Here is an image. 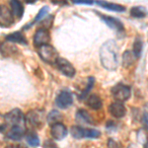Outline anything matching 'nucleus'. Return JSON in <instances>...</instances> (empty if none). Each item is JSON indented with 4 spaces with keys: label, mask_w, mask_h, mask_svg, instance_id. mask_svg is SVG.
<instances>
[{
    "label": "nucleus",
    "mask_w": 148,
    "mask_h": 148,
    "mask_svg": "<svg viewBox=\"0 0 148 148\" xmlns=\"http://www.w3.org/2000/svg\"><path fill=\"white\" fill-rule=\"evenodd\" d=\"M2 118L4 119V123L1 125V131L2 133H5L9 139L18 141L22 139L24 135H26L27 119L20 109L12 110L9 113L2 116Z\"/></svg>",
    "instance_id": "obj_1"
},
{
    "label": "nucleus",
    "mask_w": 148,
    "mask_h": 148,
    "mask_svg": "<svg viewBox=\"0 0 148 148\" xmlns=\"http://www.w3.org/2000/svg\"><path fill=\"white\" fill-rule=\"evenodd\" d=\"M119 46L114 40H109L102 45L100 49V60L103 67L107 70H116L120 62Z\"/></svg>",
    "instance_id": "obj_2"
},
{
    "label": "nucleus",
    "mask_w": 148,
    "mask_h": 148,
    "mask_svg": "<svg viewBox=\"0 0 148 148\" xmlns=\"http://www.w3.org/2000/svg\"><path fill=\"white\" fill-rule=\"evenodd\" d=\"M38 53L42 58V60L49 64H56L57 59L60 57L54 47H52L49 44L38 47Z\"/></svg>",
    "instance_id": "obj_3"
},
{
    "label": "nucleus",
    "mask_w": 148,
    "mask_h": 148,
    "mask_svg": "<svg viewBox=\"0 0 148 148\" xmlns=\"http://www.w3.org/2000/svg\"><path fill=\"white\" fill-rule=\"evenodd\" d=\"M71 135L76 139L82 138H98L101 135V132L94 128H85L78 125H73L70 130Z\"/></svg>",
    "instance_id": "obj_4"
},
{
    "label": "nucleus",
    "mask_w": 148,
    "mask_h": 148,
    "mask_svg": "<svg viewBox=\"0 0 148 148\" xmlns=\"http://www.w3.org/2000/svg\"><path fill=\"white\" fill-rule=\"evenodd\" d=\"M112 96L116 101L118 102H125L127 101L130 98L131 95V89L130 86L123 84V83H118L116 85H114L111 90Z\"/></svg>",
    "instance_id": "obj_5"
},
{
    "label": "nucleus",
    "mask_w": 148,
    "mask_h": 148,
    "mask_svg": "<svg viewBox=\"0 0 148 148\" xmlns=\"http://www.w3.org/2000/svg\"><path fill=\"white\" fill-rule=\"evenodd\" d=\"M97 14L100 16V18L102 19V21L106 24L108 27L113 29L114 31H116V34H121V35L125 34V27H123V24L120 19L112 17V16L104 15V14H101V13H97Z\"/></svg>",
    "instance_id": "obj_6"
},
{
    "label": "nucleus",
    "mask_w": 148,
    "mask_h": 148,
    "mask_svg": "<svg viewBox=\"0 0 148 148\" xmlns=\"http://www.w3.org/2000/svg\"><path fill=\"white\" fill-rule=\"evenodd\" d=\"M56 104L59 109L65 110L73 104V96L72 93L68 89H63L58 93V95L56 98Z\"/></svg>",
    "instance_id": "obj_7"
},
{
    "label": "nucleus",
    "mask_w": 148,
    "mask_h": 148,
    "mask_svg": "<svg viewBox=\"0 0 148 148\" xmlns=\"http://www.w3.org/2000/svg\"><path fill=\"white\" fill-rule=\"evenodd\" d=\"M26 119L33 126L40 128L45 123V113L42 110H31L27 114Z\"/></svg>",
    "instance_id": "obj_8"
},
{
    "label": "nucleus",
    "mask_w": 148,
    "mask_h": 148,
    "mask_svg": "<svg viewBox=\"0 0 148 148\" xmlns=\"http://www.w3.org/2000/svg\"><path fill=\"white\" fill-rule=\"evenodd\" d=\"M33 40H34V46L37 47L45 46V45H49V42H51L49 31L44 27L39 28L36 31L34 37H33Z\"/></svg>",
    "instance_id": "obj_9"
},
{
    "label": "nucleus",
    "mask_w": 148,
    "mask_h": 148,
    "mask_svg": "<svg viewBox=\"0 0 148 148\" xmlns=\"http://www.w3.org/2000/svg\"><path fill=\"white\" fill-rule=\"evenodd\" d=\"M56 65H57V68L59 69V71H60L63 75H65L66 77L72 78L76 74V69L72 65V63H71L70 61H68L67 59L63 58V57H59V58L57 59Z\"/></svg>",
    "instance_id": "obj_10"
},
{
    "label": "nucleus",
    "mask_w": 148,
    "mask_h": 148,
    "mask_svg": "<svg viewBox=\"0 0 148 148\" xmlns=\"http://www.w3.org/2000/svg\"><path fill=\"white\" fill-rule=\"evenodd\" d=\"M13 17L14 16L11 9H8L5 5H1V9H0V25L1 27H10L14 23Z\"/></svg>",
    "instance_id": "obj_11"
},
{
    "label": "nucleus",
    "mask_w": 148,
    "mask_h": 148,
    "mask_svg": "<svg viewBox=\"0 0 148 148\" xmlns=\"http://www.w3.org/2000/svg\"><path fill=\"white\" fill-rule=\"evenodd\" d=\"M109 112L114 118L116 119H121L125 116L126 114V109L125 105L121 102L114 101L110 105L109 107Z\"/></svg>",
    "instance_id": "obj_12"
},
{
    "label": "nucleus",
    "mask_w": 148,
    "mask_h": 148,
    "mask_svg": "<svg viewBox=\"0 0 148 148\" xmlns=\"http://www.w3.org/2000/svg\"><path fill=\"white\" fill-rule=\"evenodd\" d=\"M67 132L68 131L66 126L61 123L51 125V134L52 138L56 140H62L67 135Z\"/></svg>",
    "instance_id": "obj_13"
},
{
    "label": "nucleus",
    "mask_w": 148,
    "mask_h": 148,
    "mask_svg": "<svg viewBox=\"0 0 148 148\" xmlns=\"http://www.w3.org/2000/svg\"><path fill=\"white\" fill-rule=\"evenodd\" d=\"M5 40L8 42H16V44H20L23 46H27L28 45V40L26 36L24 35L23 32L21 31H16L14 33L5 36Z\"/></svg>",
    "instance_id": "obj_14"
},
{
    "label": "nucleus",
    "mask_w": 148,
    "mask_h": 148,
    "mask_svg": "<svg viewBox=\"0 0 148 148\" xmlns=\"http://www.w3.org/2000/svg\"><path fill=\"white\" fill-rule=\"evenodd\" d=\"M75 120L77 123H84V125H91V123H94L93 121L92 116H90L89 113H88L86 110L83 109H79L75 114Z\"/></svg>",
    "instance_id": "obj_15"
},
{
    "label": "nucleus",
    "mask_w": 148,
    "mask_h": 148,
    "mask_svg": "<svg viewBox=\"0 0 148 148\" xmlns=\"http://www.w3.org/2000/svg\"><path fill=\"white\" fill-rule=\"evenodd\" d=\"M86 101V105L92 110H100L103 106L102 99L100 96H98L96 94H91L87 97Z\"/></svg>",
    "instance_id": "obj_16"
},
{
    "label": "nucleus",
    "mask_w": 148,
    "mask_h": 148,
    "mask_svg": "<svg viewBox=\"0 0 148 148\" xmlns=\"http://www.w3.org/2000/svg\"><path fill=\"white\" fill-rule=\"evenodd\" d=\"M96 3L99 6L103 7V8L107 9L110 11H114V12H125V6L121 5L118 3H111V2H107V1H97Z\"/></svg>",
    "instance_id": "obj_17"
},
{
    "label": "nucleus",
    "mask_w": 148,
    "mask_h": 148,
    "mask_svg": "<svg viewBox=\"0 0 148 148\" xmlns=\"http://www.w3.org/2000/svg\"><path fill=\"white\" fill-rule=\"evenodd\" d=\"M62 120H63L62 114H61L60 112L56 111V110H52V111H51L47 116V121L51 126L53 125H56V123H61V121Z\"/></svg>",
    "instance_id": "obj_18"
},
{
    "label": "nucleus",
    "mask_w": 148,
    "mask_h": 148,
    "mask_svg": "<svg viewBox=\"0 0 148 148\" xmlns=\"http://www.w3.org/2000/svg\"><path fill=\"white\" fill-rule=\"evenodd\" d=\"M130 14L135 19H142L148 15V11L144 6H133L130 8Z\"/></svg>",
    "instance_id": "obj_19"
},
{
    "label": "nucleus",
    "mask_w": 148,
    "mask_h": 148,
    "mask_svg": "<svg viewBox=\"0 0 148 148\" xmlns=\"http://www.w3.org/2000/svg\"><path fill=\"white\" fill-rule=\"evenodd\" d=\"M11 11L13 13V16L17 19H21L24 14V6L20 1H16V0H12L10 1Z\"/></svg>",
    "instance_id": "obj_20"
},
{
    "label": "nucleus",
    "mask_w": 148,
    "mask_h": 148,
    "mask_svg": "<svg viewBox=\"0 0 148 148\" xmlns=\"http://www.w3.org/2000/svg\"><path fill=\"white\" fill-rule=\"evenodd\" d=\"M137 57L133 53L132 51H125L123 54V65L125 67H130L136 61Z\"/></svg>",
    "instance_id": "obj_21"
},
{
    "label": "nucleus",
    "mask_w": 148,
    "mask_h": 148,
    "mask_svg": "<svg viewBox=\"0 0 148 148\" xmlns=\"http://www.w3.org/2000/svg\"><path fill=\"white\" fill-rule=\"evenodd\" d=\"M47 12H49V6H44L42 8H40V10L39 11V13L37 14V16L35 17L34 20L30 24H28L27 26H25L24 29H29L30 27H32L35 23H38V22H40V21L44 20V19L46 18V16L47 15Z\"/></svg>",
    "instance_id": "obj_22"
},
{
    "label": "nucleus",
    "mask_w": 148,
    "mask_h": 148,
    "mask_svg": "<svg viewBox=\"0 0 148 148\" xmlns=\"http://www.w3.org/2000/svg\"><path fill=\"white\" fill-rule=\"evenodd\" d=\"M95 84V78L90 76V77L87 78V84H86V87L85 89L81 92V94L78 96L79 100H86L87 97L89 96V92L91 91V89L93 88V86Z\"/></svg>",
    "instance_id": "obj_23"
},
{
    "label": "nucleus",
    "mask_w": 148,
    "mask_h": 148,
    "mask_svg": "<svg viewBox=\"0 0 148 148\" xmlns=\"http://www.w3.org/2000/svg\"><path fill=\"white\" fill-rule=\"evenodd\" d=\"M143 49V40L141 37H136L134 40V42H133V46H132V51L133 53L135 54V56L137 58H139L140 54L142 52Z\"/></svg>",
    "instance_id": "obj_24"
},
{
    "label": "nucleus",
    "mask_w": 148,
    "mask_h": 148,
    "mask_svg": "<svg viewBox=\"0 0 148 148\" xmlns=\"http://www.w3.org/2000/svg\"><path fill=\"white\" fill-rule=\"evenodd\" d=\"M27 143L31 147H38L40 145V138L37 135V133L34 131H30L27 134Z\"/></svg>",
    "instance_id": "obj_25"
},
{
    "label": "nucleus",
    "mask_w": 148,
    "mask_h": 148,
    "mask_svg": "<svg viewBox=\"0 0 148 148\" xmlns=\"http://www.w3.org/2000/svg\"><path fill=\"white\" fill-rule=\"evenodd\" d=\"M107 145H108V148H123L121 143L113 139V138H109L108 142H107Z\"/></svg>",
    "instance_id": "obj_26"
},
{
    "label": "nucleus",
    "mask_w": 148,
    "mask_h": 148,
    "mask_svg": "<svg viewBox=\"0 0 148 148\" xmlns=\"http://www.w3.org/2000/svg\"><path fill=\"white\" fill-rule=\"evenodd\" d=\"M142 121L145 127L148 128V103H146L144 106V110H143V114H142Z\"/></svg>",
    "instance_id": "obj_27"
},
{
    "label": "nucleus",
    "mask_w": 148,
    "mask_h": 148,
    "mask_svg": "<svg viewBox=\"0 0 148 148\" xmlns=\"http://www.w3.org/2000/svg\"><path fill=\"white\" fill-rule=\"evenodd\" d=\"M44 148H58V147L56 146V144L53 141H51V139H47L44 143Z\"/></svg>",
    "instance_id": "obj_28"
},
{
    "label": "nucleus",
    "mask_w": 148,
    "mask_h": 148,
    "mask_svg": "<svg viewBox=\"0 0 148 148\" xmlns=\"http://www.w3.org/2000/svg\"><path fill=\"white\" fill-rule=\"evenodd\" d=\"M74 4H86V5H92L94 4V1H90V0H74Z\"/></svg>",
    "instance_id": "obj_29"
},
{
    "label": "nucleus",
    "mask_w": 148,
    "mask_h": 148,
    "mask_svg": "<svg viewBox=\"0 0 148 148\" xmlns=\"http://www.w3.org/2000/svg\"><path fill=\"white\" fill-rule=\"evenodd\" d=\"M5 148H25L24 146H19V145H8Z\"/></svg>",
    "instance_id": "obj_30"
},
{
    "label": "nucleus",
    "mask_w": 148,
    "mask_h": 148,
    "mask_svg": "<svg viewBox=\"0 0 148 148\" xmlns=\"http://www.w3.org/2000/svg\"><path fill=\"white\" fill-rule=\"evenodd\" d=\"M144 148H148V141L145 143V145H144Z\"/></svg>",
    "instance_id": "obj_31"
}]
</instances>
